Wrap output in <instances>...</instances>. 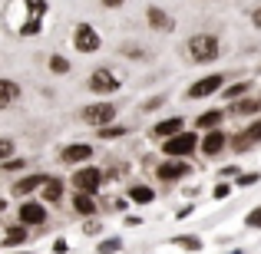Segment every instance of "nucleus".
Wrapping results in <instances>:
<instances>
[{
	"instance_id": "nucleus-14",
	"label": "nucleus",
	"mask_w": 261,
	"mask_h": 254,
	"mask_svg": "<svg viewBox=\"0 0 261 254\" xmlns=\"http://www.w3.org/2000/svg\"><path fill=\"white\" fill-rule=\"evenodd\" d=\"M89 155H93V149H89L86 142H76V146L63 149V162H70V165H73V162H86Z\"/></svg>"
},
{
	"instance_id": "nucleus-35",
	"label": "nucleus",
	"mask_w": 261,
	"mask_h": 254,
	"mask_svg": "<svg viewBox=\"0 0 261 254\" xmlns=\"http://www.w3.org/2000/svg\"><path fill=\"white\" fill-rule=\"evenodd\" d=\"M122 53H129V57H142L139 46H122Z\"/></svg>"
},
{
	"instance_id": "nucleus-36",
	"label": "nucleus",
	"mask_w": 261,
	"mask_h": 254,
	"mask_svg": "<svg viewBox=\"0 0 261 254\" xmlns=\"http://www.w3.org/2000/svg\"><path fill=\"white\" fill-rule=\"evenodd\" d=\"M126 0H102V7H109V10H116V7H122Z\"/></svg>"
},
{
	"instance_id": "nucleus-15",
	"label": "nucleus",
	"mask_w": 261,
	"mask_h": 254,
	"mask_svg": "<svg viewBox=\"0 0 261 254\" xmlns=\"http://www.w3.org/2000/svg\"><path fill=\"white\" fill-rule=\"evenodd\" d=\"M17 99H20V86L10 83V79H0V109L13 106Z\"/></svg>"
},
{
	"instance_id": "nucleus-20",
	"label": "nucleus",
	"mask_w": 261,
	"mask_h": 254,
	"mask_svg": "<svg viewBox=\"0 0 261 254\" xmlns=\"http://www.w3.org/2000/svg\"><path fill=\"white\" fill-rule=\"evenodd\" d=\"M258 109H261V96H251V99L235 102V106H231V116H251V112H258Z\"/></svg>"
},
{
	"instance_id": "nucleus-7",
	"label": "nucleus",
	"mask_w": 261,
	"mask_h": 254,
	"mask_svg": "<svg viewBox=\"0 0 261 254\" xmlns=\"http://www.w3.org/2000/svg\"><path fill=\"white\" fill-rule=\"evenodd\" d=\"M185 175H192V168H189L185 159H172V155H169V162L159 165V178H162V182H182Z\"/></svg>"
},
{
	"instance_id": "nucleus-10",
	"label": "nucleus",
	"mask_w": 261,
	"mask_h": 254,
	"mask_svg": "<svg viewBox=\"0 0 261 254\" xmlns=\"http://www.w3.org/2000/svg\"><path fill=\"white\" fill-rule=\"evenodd\" d=\"M46 221V208L40 202H23L20 205V224H43Z\"/></svg>"
},
{
	"instance_id": "nucleus-12",
	"label": "nucleus",
	"mask_w": 261,
	"mask_h": 254,
	"mask_svg": "<svg viewBox=\"0 0 261 254\" xmlns=\"http://www.w3.org/2000/svg\"><path fill=\"white\" fill-rule=\"evenodd\" d=\"M146 17H149V26H152V30H162V33H169L172 30V17H169L166 10H162V7H149L146 10Z\"/></svg>"
},
{
	"instance_id": "nucleus-4",
	"label": "nucleus",
	"mask_w": 261,
	"mask_h": 254,
	"mask_svg": "<svg viewBox=\"0 0 261 254\" xmlns=\"http://www.w3.org/2000/svg\"><path fill=\"white\" fill-rule=\"evenodd\" d=\"M73 43H76V50H80V53H96L102 40H99V33H96L89 23H80V26H76V33H73Z\"/></svg>"
},
{
	"instance_id": "nucleus-5",
	"label": "nucleus",
	"mask_w": 261,
	"mask_h": 254,
	"mask_svg": "<svg viewBox=\"0 0 261 254\" xmlns=\"http://www.w3.org/2000/svg\"><path fill=\"white\" fill-rule=\"evenodd\" d=\"M27 7H30V20L20 26V33H23V37H33V33H40V26H43L46 0H27Z\"/></svg>"
},
{
	"instance_id": "nucleus-30",
	"label": "nucleus",
	"mask_w": 261,
	"mask_h": 254,
	"mask_svg": "<svg viewBox=\"0 0 261 254\" xmlns=\"http://www.w3.org/2000/svg\"><path fill=\"white\" fill-rule=\"evenodd\" d=\"M258 172H238V185H255L258 182Z\"/></svg>"
},
{
	"instance_id": "nucleus-9",
	"label": "nucleus",
	"mask_w": 261,
	"mask_h": 254,
	"mask_svg": "<svg viewBox=\"0 0 261 254\" xmlns=\"http://www.w3.org/2000/svg\"><path fill=\"white\" fill-rule=\"evenodd\" d=\"M222 83H225L222 76H205V79H198V83L189 89V96H185V99H205V96L218 93V89H222Z\"/></svg>"
},
{
	"instance_id": "nucleus-25",
	"label": "nucleus",
	"mask_w": 261,
	"mask_h": 254,
	"mask_svg": "<svg viewBox=\"0 0 261 254\" xmlns=\"http://www.w3.org/2000/svg\"><path fill=\"white\" fill-rule=\"evenodd\" d=\"M119 248H122L119 238H106V241H99V254H116Z\"/></svg>"
},
{
	"instance_id": "nucleus-32",
	"label": "nucleus",
	"mask_w": 261,
	"mask_h": 254,
	"mask_svg": "<svg viewBox=\"0 0 261 254\" xmlns=\"http://www.w3.org/2000/svg\"><path fill=\"white\" fill-rule=\"evenodd\" d=\"M4 165L10 172H17V168H23V159H4Z\"/></svg>"
},
{
	"instance_id": "nucleus-34",
	"label": "nucleus",
	"mask_w": 261,
	"mask_h": 254,
	"mask_svg": "<svg viewBox=\"0 0 261 254\" xmlns=\"http://www.w3.org/2000/svg\"><path fill=\"white\" fill-rule=\"evenodd\" d=\"M83 231H86V235H96V231H99V224H96V221H86Z\"/></svg>"
},
{
	"instance_id": "nucleus-22",
	"label": "nucleus",
	"mask_w": 261,
	"mask_h": 254,
	"mask_svg": "<svg viewBox=\"0 0 261 254\" xmlns=\"http://www.w3.org/2000/svg\"><path fill=\"white\" fill-rule=\"evenodd\" d=\"M152 132H155V135H162V139H166V135H175V132H182V119H175V116H172V119L159 122Z\"/></svg>"
},
{
	"instance_id": "nucleus-29",
	"label": "nucleus",
	"mask_w": 261,
	"mask_h": 254,
	"mask_svg": "<svg viewBox=\"0 0 261 254\" xmlns=\"http://www.w3.org/2000/svg\"><path fill=\"white\" fill-rule=\"evenodd\" d=\"M245 224H248V228H258V231H261V208H251V211H248V218H245Z\"/></svg>"
},
{
	"instance_id": "nucleus-1",
	"label": "nucleus",
	"mask_w": 261,
	"mask_h": 254,
	"mask_svg": "<svg viewBox=\"0 0 261 254\" xmlns=\"http://www.w3.org/2000/svg\"><path fill=\"white\" fill-rule=\"evenodd\" d=\"M185 46H189V57L195 63H212L218 57V37L215 33H195Z\"/></svg>"
},
{
	"instance_id": "nucleus-24",
	"label": "nucleus",
	"mask_w": 261,
	"mask_h": 254,
	"mask_svg": "<svg viewBox=\"0 0 261 254\" xmlns=\"http://www.w3.org/2000/svg\"><path fill=\"white\" fill-rule=\"evenodd\" d=\"M23 241H27V231L20 228V224H17V228H10V231L4 235V244H23Z\"/></svg>"
},
{
	"instance_id": "nucleus-17",
	"label": "nucleus",
	"mask_w": 261,
	"mask_h": 254,
	"mask_svg": "<svg viewBox=\"0 0 261 254\" xmlns=\"http://www.w3.org/2000/svg\"><path fill=\"white\" fill-rule=\"evenodd\" d=\"M43 202H60V195H63V182L60 178H43Z\"/></svg>"
},
{
	"instance_id": "nucleus-11",
	"label": "nucleus",
	"mask_w": 261,
	"mask_h": 254,
	"mask_svg": "<svg viewBox=\"0 0 261 254\" xmlns=\"http://www.w3.org/2000/svg\"><path fill=\"white\" fill-rule=\"evenodd\" d=\"M258 139H261V119L255 122V126H248V132L231 135V149H235V152H248V146H255Z\"/></svg>"
},
{
	"instance_id": "nucleus-27",
	"label": "nucleus",
	"mask_w": 261,
	"mask_h": 254,
	"mask_svg": "<svg viewBox=\"0 0 261 254\" xmlns=\"http://www.w3.org/2000/svg\"><path fill=\"white\" fill-rule=\"evenodd\" d=\"M175 244H178V248H185V251H198V248H202L198 238H175Z\"/></svg>"
},
{
	"instance_id": "nucleus-2",
	"label": "nucleus",
	"mask_w": 261,
	"mask_h": 254,
	"mask_svg": "<svg viewBox=\"0 0 261 254\" xmlns=\"http://www.w3.org/2000/svg\"><path fill=\"white\" fill-rule=\"evenodd\" d=\"M198 149V135L195 132H175V135H166V146H162V152L172 155V159H185V155H192Z\"/></svg>"
},
{
	"instance_id": "nucleus-13",
	"label": "nucleus",
	"mask_w": 261,
	"mask_h": 254,
	"mask_svg": "<svg viewBox=\"0 0 261 254\" xmlns=\"http://www.w3.org/2000/svg\"><path fill=\"white\" fill-rule=\"evenodd\" d=\"M222 149H225V132H218V129H208V135L202 139V152L208 155V159H215Z\"/></svg>"
},
{
	"instance_id": "nucleus-6",
	"label": "nucleus",
	"mask_w": 261,
	"mask_h": 254,
	"mask_svg": "<svg viewBox=\"0 0 261 254\" xmlns=\"http://www.w3.org/2000/svg\"><path fill=\"white\" fill-rule=\"evenodd\" d=\"M99 185H102V172L99 168H80L76 175H73V188L76 191H99Z\"/></svg>"
},
{
	"instance_id": "nucleus-23",
	"label": "nucleus",
	"mask_w": 261,
	"mask_h": 254,
	"mask_svg": "<svg viewBox=\"0 0 261 254\" xmlns=\"http://www.w3.org/2000/svg\"><path fill=\"white\" fill-rule=\"evenodd\" d=\"M126 135V126H99V139H122Z\"/></svg>"
},
{
	"instance_id": "nucleus-19",
	"label": "nucleus",
	"mask_w": 261,
	"mask_h": 254,
	"mask_svg": "<svg viewBox=\"0 0 261 254\" xmlns=\"http://www.w3.org/2000/svg\"><path fill=\"white\" fill-rule=\"evenodd\" d=\"M43 178L46 175H27V178H20V182H13V195H27V191L40 188V185H43Z\"/></svg>"
},
{
	"instance_id": "nucleus-21",
	"label": "nucleus",
	"mask_w": 261,
	"mask_h": 254,
	"mask_svg": "<svg viewBox=\"0 0 261 254\" xmlns=\"http://www.w3.org/2000/svg\"><path fill=\"white\" fill-rule=\"evenodd\" d=\"M222 109H208V112H202V116H198V129H218V122H222Z\"/></svg>"
},
{
	"instance_id": "nucleus-28",
	"label": "nucleus",
	"mask_w": 261,
	"mask_h": 254,
	"mask_svg": "<svg viewBox=\"0 0 261 254\" xmlns=\"http://www.w3.org/2000/svg\"><path fill=\"white\" fill-rule=\"evenodd\" d=\"M248 89H251V83H235V86H228V89H225V96H228V99H235V96L248 93Z\"/></svg>"
},
{
	"instance_id": "nucleus-33",
	"label": "nucleus",
	"mask_w": 261,
	"mask_h": 254,
	"mask_svg": "<svg viewBox=\"0 0 261 254\" xmlns=\"http://www.w3.org/2000/svg\"><path fill=\"white\" fill-rule=\"evenodd\" d=\"M228 182H222V185H215V198H225V195H228Z\"/></svg>"
},
{
	"instance_id": "nucleus-26",
	"label": "nucleus",
	"mask_w": 261,
	"mask_h": 254,
	"mask_svg": "<svg viewBox=\"0 0 261 254\" xmlns=\"http://www.w3.org/2000/svg\"><path fill=\"white\" fill-rule=\"evenodd\" d=\"M50 70L57 73V76H63V73H70V63H66L63 57H50Z\"/></svg>"
},
{
	"instance_id": "nucleus-3",
	"label": "nucleus",
	"mask_w": 261,
	"mask_h": 254,
	"mask_svg": "<svg viewBox=\"0 0 261 254\" xmlns=\"http://www.w3.org/2000/svg\"><path fill=\"white\" fill-rule=\"evenodd\" d=\"M80 116H83V122H89V126L99 129V126H106V122L116 119V106H113V102H93V106H86Z\"/></svg>"
},
{
	"instance_id": "nucleus-18",
	"label": "nucleus",
	"mask_w": 261,
	"mask_h": 254,
	"mask_svg": "<svg viewBox=\"0 0 261 254\" xmlns=\"http://www.w3.org/2000/svg\"><path fill=\"white\" fill-rule=\"evenodd\" d=\"M129 202H136V205H149V202H155V191L149 188V185H133V188H129Z\"/></svg>"
},
{
	"instance_id": "nucleus-16",
	"label": "nucleus",
	"mask_w": 261,
	"mask_h": 254,
	"mask_svg": "<svg viewBox=\"0 0 261 254\" xmlns=\"http://www.w3.org/2000/svg\"><path fill=\"white\" fill-rule=\"evenodd\" d=\"M73 208L80 211V215H96V208H99V205L93 202V195H89V191H76V195H73Z\"/></svg>"
},
{
	"instance_id": "nucleus-8",
	"label": "nucleus",
	"mask_w": 261,
	"mask_h": 254,
	"mask_svg": "<svg viewBox=\"0 0 261 254\" xmlns=\"http://www.w3.org/2000/svg\"><path fill=\"white\" fill-rule=\"evenodd\" d=\"M89 89H93V93H99V96L116 93V89H119V79H116L109 70H96L93 76H89Z\"/></svg>"
},
{
	"instance_id": "nucleus-37",
	"label": "nucleus",
	"mask_w": 261,
	"mask_h": 254,
	"mask_svg": "<svg viewBox=\"0 0 261 254\" xmlns=\"http://www.w3.org/2000/svg\"><path fill=\"white\" fill-rule=\"evenodd\" d=\"M251 20H255V26H261V7H258L255 13H251Z\"/></svg>"
},
{
	"instance_id": "nucleus-31",
	"label": "nucleus",
	"mask_w": 261,
	"mask_h": 254,
	"mask_svg": "<svg viewBox=\"0 0 261 254\" xmlns=\"http://www.w3.org/2000/svg\"><path fill=\"white\" fill-rule=\"evenodd\" d=\"M10 155H13V142L10 139H0V162L10 159Z\"/></svg>"
}]
</instances>
